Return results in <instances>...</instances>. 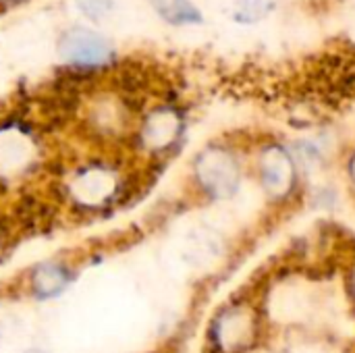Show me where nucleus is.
Masks as SVG:
<instances>
[{
	"mask_svg": "<svg viewBox=\"0 0 355 353\" xmlns=\"http://www.w3.org/2000/svg\"><path fill=\"white\" fill-rule=\"evenodd\" d=\"M196 175L202 189L212 198L233 196L241 179V171L235 156L223 148L206 150L196 162Z\"/></svg>",
	"mask_w": 355,
	"mask_h": 353,
	"instance_id": "obj_1",
	"label": "nucleus"
},
{
	"mask_svg": "<svg viewBox=\"0 0 355 353\" xmlns=\"http://www.w3.org/2000/svg\"><path fill=\"white\" fill-rule=\"evenodd\" d=\"M60 54L64 60H69L75 67L89 69V67H102L112 60V48L110 44L89 31V29H71L64 33L60 42Z\"/></svg>",
	"mask_w": 355,
	"mask_h": 353,
	"instance_id": "obj_2",
	"label": "nucleus"
},
{
	"mask_svg": "<svg viewBox=\"0 0 355 353\" xmlns=\"http://www.w3.org/2000/svg\"><path fill=\"white\" fill-rule=\"evenodd\" d=\"M260 179L270 198H285L293 189L295 181L291 156L283 148H266L260 156Z\"/></svg>",
	"mask_w": 355,
	"mask_h": 353,
	"instance_id": "obj_3",
	"label": "nucleus"
},
{
	"mask_svg": "<svg viewBox=\"0 0 355 353\" xmlns=\"http://www.w3.org/2000/svg\"><path fill=\"white\" fill-rule=\"evenodd\" d=\"M254 335V316L243 308L225 312L214 327V339L220 352L233 353L243 350Z\"/></svg>",
	"mask_w": 355,
	"mask_h": 353,
	"instance_id": "obj_4",
	"label": "nucleus"
},
{
	"mask_svg": "<svg viewBox=\"0 0 355 353\" xmlns=\"http://www.w3.org/2000/svg\"><path fill=\"white\" fill-rule=\"evenodd\" d=\"M33 164V141L10 129L0 131V177H12Z\"/></svg>",
	"mask_w": 355,
	"mask_h": 353,
	"instance_id": "obj_5",
	"label": "nucleus"
},
{
	"mask_svg": "<svg viewBox=\"0 0 355 353\" xmlns=\"http://www.w3.org/2000/svg\"><path fill=\"white\" fill-rule=\"evenodd\" d=\"M179 131H181L179 117L171 110H158L148 119L144 133H141V139H144L146 148L158 152V150L168 148L177 139Z\"/></svg>",
	"mask_w": 355,
	"mask_h": 353,
	"instance_id": "obj_6",
	"label": "nucleus"
},
{
	"mask_svg": "<svg viewBox=\"0 0 355 353\" xmlns=\"http://www.w3.org/2000/svg\"><path fill=\"white\" fill-rule=\"evenodd\" d=\"M67 270L62 266H42L33 273V291L37 298H52L67 287Z\"/></svg>",
	"mask_w": 355,
	"mask_h": 353,
	"instance_id": "obj_7",
	"label": "nucleus"
},
{
	"mask_svg": "<svg viewBox=\"0 0 355 353\" xmlns=\"http://www.w3.org/2000/svg\"><path fill=\"white\" fill-rule=\"evenodd\" d=\"M156 6L171 23L200 21V15L189 0H156Z\"/></svg>",
	"mask_w": 355,
	"mask_h": 353,
	"instance_id": "obj_8",
	"label": "nucleus"
},
{
	"mask_svg": "<svg viewBox=\"0 0 355 353\" xmlns=\"http://www.w3.org/2000/svg\"><path fill=\"white\" fill-rule=\"evenodd\" d=\"M270 8H272V0H241L237 17L241 21H256L264 17Z\"/></svg>",
	"mask_w": 355,
	"mask_h": 353,
	"instance_id": "obj_9",
	"label": "nucleus"
},
{
	"mask_svg": "<svg viewBox=\"0 0 355 353\" xmlns=\"http://www.w3.org/2000/svg\"><path fill=\"white\" fill-rule=\"evenodd\" d=\"M81 12L89 19H102L106 17L112 6H114V0H77Z\"/></svg>",
	"mask_w": 355,
	"mask_h": 353,
	"instance_id": "obj_10",
	"label": "nucleus"
},
{
	"mask_svg": "<svg viewBox=\"0 0 355 353\" xmlns=\"http://www.w3.org/2000/svg\"><path fill=\"white\" fill-rule=\"evenodd\" d=\"M349 173H352V179H354L355 183V156L352 158V162H349Z\"/></svg>",
	"mask_w": 355,
	"mask_h": 353,
	"instance_id": "obj_11",
	"label": "nucleus"
},
{
	"mask_svg": "<svg viewBox=\"0 0 355 353\" xmlns=\"http://www.w3.org/2000/svg\"><path fill=\"white\" fill-rule=\"evenodd\" d=\"M352 289H354V295H355V270H354V277H352Z\"/></svg>",
	"mask_w": 355,
	"mask_h": 353,
	"instance_id": "obj_12",
	"label": "nucleus"
},
{
	"mask_svg": "<svg viewBox=\"0 0 355 353\" xmlns=\"http://www.w3.org/2000/svg\"><path fill=\"white\" fill-rule=\"evenodd\" d=\"M29 353H42V352H29Z\"/></svg>",
	"mask_w": 355,
	"mask_h": 353,
	"instance_id": "obj_13",
	"label": "nucleus"
}]
</instances>
